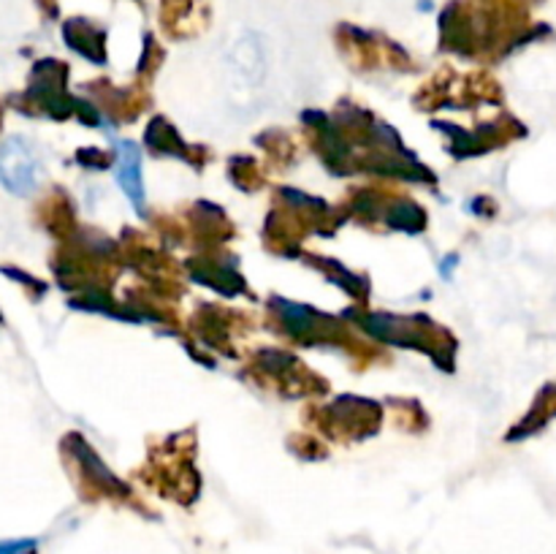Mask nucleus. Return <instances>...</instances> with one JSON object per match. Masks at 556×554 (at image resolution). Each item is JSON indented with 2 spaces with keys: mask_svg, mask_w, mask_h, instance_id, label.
Returning <instances> with one entry per match:
<instances>
[{
  "mask_svg": "<svg viewBox=\"0 0 556 554\" xmlns=\"http://www.w3.org/2000/svg\"><path fill=\"white\" fill-rule=\"evenodd\" d=\"M0 182L11 193L27 196L38 182V158L22 136H9L0 144Z\"/></svg>",
  "mask_w": 556,
  "mask_h": 554,
  "instance_id": "nucleus-1",
  "label": "nucleus"
},
{
  "mask_svg": "<svg viewBox=\"0 0 556 554\" xmlns=\"http://www.w3.org/2000/svg\"><path fill=\"white\" fill-rule=\"evenodd\" d=\"M117 182L123 193L134 201L136 210H144V182H141V152L134 141H123L117 147Z\"/></svg>",
  "mask_w": 556,
  "mask_h": 554,
  "instance_id": "nucleus-2",
  "label": "nucleus"
},
{
  "mask_svg": "<svg viewBox=\"0 0 556 554\" xmlns=\"http://www.w3.org/2000/svg\"><path fill=\"white\" fill-rule=\"evenodd\" d=\"M233 71L244 79V85H258L264 79V52L258 41H242L233 49Z\"/></svg>",
  "mask_w": 556,
  "mask_h": 554,
  "instance_id": "nucleus-3",
  "label": "nucleus"
},
{
  "mask_svg": "<svg viewBox=\"0 0 556 554\" xmlns=\"http://www.w3.org/2000/svg\"><path fill=\"white\" fill-rule=\"evenodd\" d=\"M36 549V541L25 538V541H5L0 543V554H27Z\"/></svg>",
  "mask_w": 556,
  "mask_h": 554,
  "instance_id": "nucleus-4",
  "label": "nucleus"
}]
</instances>
